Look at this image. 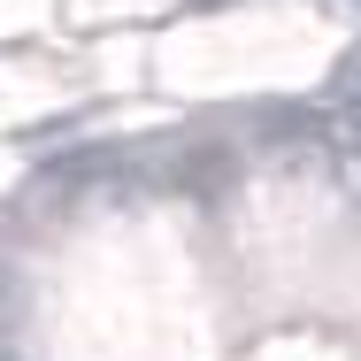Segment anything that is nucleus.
Listing matches in <instances>:
<instances>
[{"label":"nucleus","instance_id":"obj_1","mask_svg":"<svg viewBox=\"0 0 361 361\" xmlns=\"http://www.w3.org/2000/svg\"><path fill=\"white\" fill-rule=\"evenodd\" d=\"M8 307H16V292H8V277H0V323H8Z\"/></svg>","mask_w":361,"mask_h":361},{"label":"nucleus","instance_id":"obj_2","mask_svg":"<svg viewBox=\"0 0 361 361\" xmlns=\"http://www.w3.org/2000/svg\"><path fill=\"white\" fill-rule=\"evenodd\" d=\"M0 361H8V354H0Z\"/></svg>","mask_w":361,"mask_h":361}]
</instances>
